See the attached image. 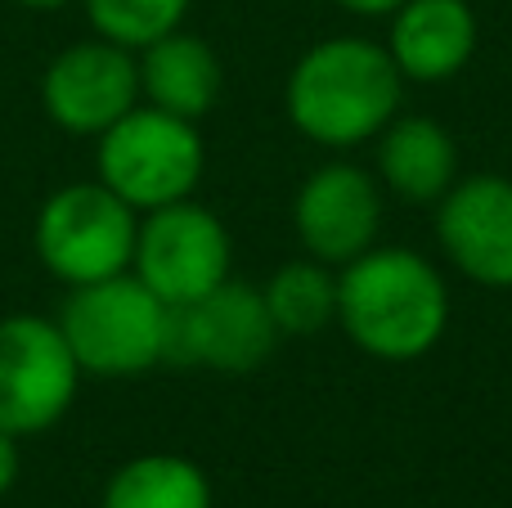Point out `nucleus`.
<instances>
[{"instance_id": "nucleus-1", "label": "nucleus", "mask_w": 512, "mask_h": 508, "mask_svg": "<svg viewBox=\"0 0 512 508\" xmlns=\"http://www.w3.org/2000/svg\"><path fill=\"white\" fill-rule=\"evenodd\" d=\"M337 320L369 356L418 360L450 324V288L423 252L369 248L337 275Z\"/></svg>"}, {"instance_id": "nucleus-2", "label": "nucleus", "mask_w": 512, "mask_h": 508, "mask_svg": "<svg viewBox=\"0 0 512 508\" xmlns=\"http://www.w3.org/2000/svg\"><path fill=\"white\" fill-rule=\"evenodd\" d=\"M405 77L387 45H373L364 36H333L310 45L297 59L283 90L288 117L306 140L324 149H351L400 113Z\"/></svg>"}, {"instance_id": "nucleus-3", "label": "nucleus", "mask_w": 512, "mask_h": 508, "mask_svg": "<svg viewBox=\"0 0 512 508\" xmlns=\"http://www.w3.org/2000/svg\"><path fill=\"white\" fill-rule=\"evenodd\" d=\"M54 320L86 378H140L167 365L171 306L131 270L68 288Z\"/></svg>"}, {"instance_id": "nucleus-4", "label": "nucleus", "mask_w": 512, "mask_h": 508, "mask_svg": "<svg viewBox=\"0 0 512 508\" xmlns=\"http://www.w3.org/2000/svg\"><path fill=\"white\" fill-rule=\"evenodd\" d=\"M203 167L207 149L198 122L162 113L144 99L95 140V176L140 216L194 198Z\"/></svg>"}, {"instance_id": "nucleus-5", "label": "nucleus", "mask_w": 512, "mask_h": 508, "mask_svg": "<svg viewBox=\"0 0 512 508\" xmlns=\"http://www.w3.org/2000/svg\"><path fill=\"white\" fill-rule=\"evenodd\" d=\"M140 212L117 198L104 180H72L41 203L32 221V248L45 275L63 288L113 279L131 270Z\"/></svg>"}, {"instance_id": "nucleus-6", "label": "nucleus", "mask_w": 512, "mask_h": 508, "mask_svg": "<svg viewBox=\"0 0 512 508\" xmlns=\"http://www.w3.org/2000/svg\"><path fill=\"white\" fill-rule=\"evenodd\" d=\"M81 365L72 356L54 315L14 311L0 320V428L23 437L50 432L72 410L81 387Z\"/></svg>"}, {"instance_id": "nucleus-7", "label": "nucleus", "mask_w": 512, "mask_h": 508, "mask_svg": "<svg viewBox=\"0 0 512 508\" xmlns=\"http://www.w3.org/2000/svg\"><path fill=\"white\" fill-rule=\"evenodd\" d=\"M230 261H234L230 230H225V221L212 207L180 198V203H167L158 212L140 216L131 275L149 293H158L171 311L221 288L230 279Z\"/></svg>"}, {"instance_id": "nucleus-8", "label": "nucleus", "mask_w": 512, "mask_h": 508, "mask_svg": "<svg viewBox=\"0 0 512 508\" xmlns=\"http://www.w3.org/2000/svg\"><path fill=\"white\" fill-rule=\"evenodd\" d=\"M279 329L270 320L261 288L225 279L207 297L171 311L167 365L212 369V374H252L270 360Z\"/></svg>"}, {"instance_id": "nucleus-9", "label": "nucleus", "mask_w": 512, "mask_h": 508, "mask_svg": "<svg viewBox=\"0 0 512 508\" xmlns=\"http://www.w3.org/2000/svg\"><path fill=\"white\" fill-rule=\"evenodd\" d=\"M140 104V59L104 36L72 41L45 63L41 108L59 131L99 140Z\"/></svg>"}, {"instance_id": "nucleus-10", "label": "nucleus", "mask_w": 512, "mask_h": 508, "mask_svg": "<svg viewBox=\"0 0 512 508\" xmlns=\"http://www.w3.org/2000/svg\"><path fill=\"white\" fill-rule=\"evenodd\" d=\"M301 248L324 266H346L373 248L382 225V194L373 176L355 162H324L310 171L292 203Z\"/></svg>"}, {"instance_id": "nucleus-11", "label": "nucleus", "mask_w": 512, "mask_h": 508, "mask_svg": "<svg viewBox=\"0 0 512 508\" xmlns=\"http://www.w3.org/2000/svg\"><path fill=\"white\" fill-rule=\"evenodd\" d=\"M436 239L472 284L512 288V180L495 171L454 180L436 212Z\"/></svg>"}, {"instance_id": "nucleus-12", "label": "nucleus", "mask_w": 512, "mask_h": 508, "mask_svg": "<svg viewBox=\"0 0 512 508\" xmlns=\"http://www.w3.org/2000/svg\"><path fill=\"white\" fill-rule=\"evenodd\" d=\"M477 50V14L468 0H405L391 14L387 54L396 59L400 77L418 86L450 81L468 68Z\"/></svg>"}, {"instance_id": "nucleus-13", "label": "nucleus", "mask_w": 512, "mask_h": 508, "mask_svg": "<svg viewBox=\"0 0 512 508\" xmlns=\"http://www.w3.org/2000/svg\"><path fill=\"white\" fill-rule=\"evenodd\" d=\"M135 59H140V99L162 108V113L203 122L216 108V99H221L225 86L221 59H216V50L203 36L185 32V27L135 50Z\"/></svg>"}, {"instance_id": "nucleus-14", "label": "nucleus", "mask_w": 512, "mask_h": 508, "mask_svg": "<svg viewBox=\"0 0 512 508\" xmlns=\"http://www.w3.org/2000/svg\"><path fill=\"white\" fill-rule=\"evenodd\" d=\"M378 176L405 203H441L459 180L454 135L432 117H391L378 140Z\"/></svg>"}, {"instance_id": "nucleus-15", "label": "nucleus", "mask_w": 512, "mask_h": 508, "mask_svg": "<svg viewBox=\"0 0 512 508\" xmlns=\"http://www.w3.org/2000/svg\"><path fill=\"white\" fill-rule=\"evenodd\" d=\"M99 508H212V482L185 455H135L104 482Z\"/></svg>"}, {"instance_id": "nucleus-16", "label": "nucleus", "mask_w": 512, "mask_h": 508, "mask_svg": "<svg viewBox=\"0 0 512 508\" xmlns=\"http://www.w3.org/2000/svg\"><path fill=\"white\" fill-rule=\"evenodd\" d=\"M261 297L270 306L279 338H315L337 320V275L315 257L279 266L261 288Z\"/></svg>"}, {"instance_id": "nucleus-17", "label": "nucleus", "mask_w": 512, "mask_h": 508, "mask_svg": "<svg viewBox=\"0 0 512 508\" xmlns=\"http://www.w3.org/2000/svg\"><path fill=\"white\" fill-rule=\"evenodd\" d=\"M194 0H81L90 18V32L126 50H144L158 36L176 32L185 23Z\"/></svg>"}, {"instance_id": "nucleus-18", "label": "nucleus", "mask_w": 512, "mask_h": 508, "mask_svg": "<svg viewBox=\"0 0 512 508\" xmlns=\"http://www.w3.org/2000/svg\"><path fill=\"white\" fill-rule=\"evenodd\" d=\"M18 473H23V450H18V437L0 428V500L18 486Z\"/></svg>"}, {"instance_id": "nucleus-19", "label": "nucleus", "mask_w": 512, "mask_h": 508, "mask_svg": "<svg viewBox=\"0 0 512 508\" xmlns=\"http://www.w3.org/2000/svg\"><path fill=\"white\" fill-rule=\"evenodd\" d=\"M342 9H351V14H364V18H378V14H396L405 0H337Z\"/></svg>"}, {"instance_id": "nucleus-20", "label": "nucleus", "mask_w": 512, "mask_h": 508, "mask_svg": "<svg viewBox=\"0 0 512 508\" xmlns=\"http://www.w3.org/2000/svg\"><path fill=\"white\" fill-rule=\"evenodd\" d=\"M14 5H23V9H36V14H54V9L72 5V0H14Z\"/></svg>"}]
</instances>
